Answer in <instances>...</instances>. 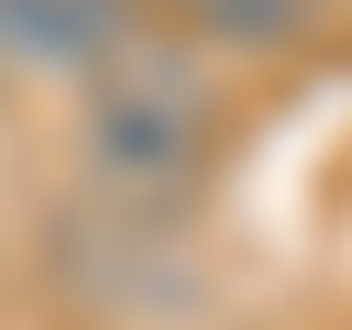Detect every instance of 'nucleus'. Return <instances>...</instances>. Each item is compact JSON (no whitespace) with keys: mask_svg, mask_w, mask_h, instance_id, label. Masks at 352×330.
Masks as SVG:
<instances>
[{"mask_svg":"<svg viewBox=\"0 0 352 330\" xmlns=\"http://www.w3.org/2000/svg\"><path fill=\"white\" fill-rule=\"evenodd\" d=\"M77 154H88V187L187 220L209 165H220V88H209V66L176 55V44H110L88 66V88H77Z\"/></svg>","mask_w":352,"mask_h":330,"instance_id":"f257e3e1","label":"nucleus"},{"mask_svg":"<svg viewBox=\"0 0 352 330\" xmlns=\"http://www.w3.org/2000/svg\"><path fill=\"white\" fill-rule=\"evenodd\" d=\"M110 44H132V0H0V66L88 77Z\"/></svg>","mask_w":352,"mask_h":330,"instance_id":"f03ea898","label":"nucleus"},{"mask_svg":"<svg viewBox=\"0 0 352 330\" xmlns=\"http://www.w3.org/2000/svg\"><path fill=\"white\" fill-rule=\"evenodd\" d=\"M165 11L187 22L198 55H286V44L319 33L330 0H165Z\"/></svg>","mask_w":352,"mask_h":330,"instance_id":"7ed1b4c3","label":"nucleus"}]
</instances>
